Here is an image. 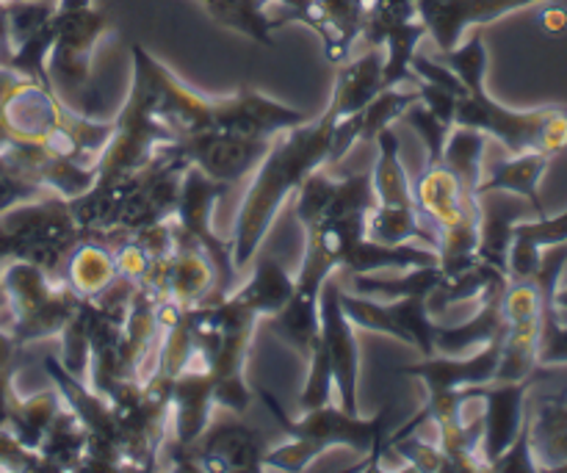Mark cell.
<instances>
[{
  "mask_svg": "<svg viewBox=\"0 0 567 473\" xmlns=\"http://www.w3.org/2000/svg\"><path fill=\"white\" fill-rule=\"evenodd\" d=\"M120 277L114 255L100 244L89 241L72 249L64 264V282L81 299H94Z\"/></svg>",
  "mask_w": 567,
  "mask_h": 473,
  "instance_id": "cell-17",
  "label": "cell"
},
{
  "mask_svg": "<svg viewBox=\"0 0 567 473\" xmlns=\"http://www.w3.org/2000/svg\"><path fill=\"white\" fill-rule=\"evenodd\" d=\"M446 59V66L460 78L468 92H476V89H485V75H487V44L482 39V33H471L463 44L446 50L443 53Z\"/></svg>",
  "mask_w": 567,
  "mask_h": 473,
  "instance_id": "cell-21",
  "label": "cell"
},
{
  "mask_svg": "<svg viewBox=\"0 0 567 473\" xmlns=\"http://www.w3.org/2000/svg\"><path fill=\"white\" fill-rule=\"evenodd\" d=\"M374 142L380 144V161L371 169V188H374L377 205L380 208H419L413 181H410L402 158H399V136L393 133V127L377 133Z\"/></svg>",
  "mask_w": 567,
  "mask_h": 473,
  "instance_id": "cell-16",
  "label": "cell"
},
{
  "mask_svg": "<svg viewBox=\"0 0 567 473\" xmlns=\"http://www.w3.org/2000/svg\"><path fill=\"white\" fill-rule=\"evenodd\" d=\"M540 25L546 28L548 33H565L567 31V9H563V6H551V9H546L540 14Z\"/></svg>",
  "mask_w": 567,
  "mask_h": 473,
  "instance_id": "cell-23",
  "label": "cell"
},
{
  "mask_svg": "<svg viewBox=\"0 0 567 473\" xmlns=\"http://www.w3.org/2000/svg\"><path fill=\"white\" fill-rule=\"evenodd\" d=\"M338 114L327 109L316 122L291 127L286 136H277L269 144L264 158L252 169V183L247 188L241 210H238L236 227H233V266L241 271L255 258L258 247L264 244L266 233L275 225L280 205L299 192L305 181L319 169L321 164H330L332 131H336Z\"/></svg>",
  "mask_w": 567,
  "mask_h": 473,
  "instance_id": "cell-1",
  "label": "cell"
},
{
  "mask_svg": "<svg viewBox=\"0 0 567 473\" xmlns=\"http://www.w3.org/2000/svg\"><path fill=\"white\" fill-rule=\"evenodd\" d=\"M92 0H59V11H78V9H89Z\"/></svg>",
  "mask_w": 567,
  "mask_h": 473,
  "instance_id": "cell-24",
  "label": "cell"
},
{
  "mask_svg": "<svg viewBox=\"0 0 567 473\" xmlns=\"http://www.w3.org/2000/svg\"><path fill=\"white\" fill-rule=\"evenodd\" d=\"M271 142H258V138H244L236 133L225 131H203L197 136H188L177 142L183 158L203 169L214 181L233 183L247 177L258 166Z\"/></svg>",
  "mask_w": 567,
  "mask_h": 473,
  "instance_id": "cell-8",
  "label": "cell"
},
{
  "mask_svg": "<svg viewBox=\"0 0 567 473\" xmlns=\"http://www.w3.org/2000/svg\"><path fill=\"white\" fill-rule=\"evenodd\" d=\"M548 164H551V155L537 153V150L509 155L507 161H502V164H496L493 169H487V177H482L476 194H480V199L493 192L518 194V197H524L526 203L537 210V216H543L546 208H543L540 199V181L543 175H546Z\"/></svg>",
  "mask_w": 567,
  "mask_h": 473,
  "instance_id": "cell-13",
  "label": "cell"
},
{
  "mask_svg": "<svg viewBox=\"0 0 567 473\" xmlns=\"http://www.w3.org/2000/svg\"><path fill=\"white\" fill-rule=\"evenodd\" d=\"M529 380L498 382L496 388L476 385L482 397V443L480 454L485 469L493 460L502 457L526 424V397H529Z\"/></svg>",
  "mask_w": 567,
  "mask_h": 473,
  "instance_id": "cell-10",
  "label": "cell"
},
{
  "mask_svg": "<svg viewBox=\"0 0 567 473\" xmlns=\"http://www.w3.org/2000/svg\"><path fill=\"white\" fill-rule=\"evenodd\" d=\"M264 402L269 404V410L275 413V419L280 421V426L286 430L288 438H297L305 441L308 446L316 449V454H321L324 449L332 446H349L358 454H369L377 457L385 441V421L388 410H380L374 419H363V415H352L347 410H336L330 404L316 410H302V419L293 421L288 415H282L280 404L269 397V393H260Z\"/></svg>",
  "mask_w": 567,
  "mask_h": 473,
  "instance_id": "cell-4",
  "label": "cell"
},
{
  "mask_svg": "<svg viewBox=\"0 0 567 473\" xmlns=\"http://www.w3.org/2000/svg\"><path fill=\"white\" fill-rule=\"evenodd\" d=\"M293 288H297V280L271 255H264L258 260V269H255L252 280L244 288H238L233 297L241 305H247L252 313L271 316L280 308H286L288 299L293 297Z\"/></svg>",
  "mask_w": 567,
  "mask_h": 473,
  "instance_id": "cell-18",
  "label": "cell"
},
{
  "mask_svg": "<svg viewBox=\"0 0 567 473\" xmlns=\"http://www.w3.org/2000/svg\"><path fill=\"white\" fill-rule=\"evenodd\" d=\"M454 125L474 127L487 138H496L507 147L509 155L518 153H546L557 155L567 150V109L543 105L532 111H515L496 103L487 89H476L460 97L457 120Z\"/></svg>",
  "mask_w": 567,
  "mask_h": 473,
  "instance_id": "cell-2",
  "label": "cell"
},
{
  "mask_svg": "<svg viewBox=\"0 0 567 473\" xmlns=\"http://www.w3.org/2000/svg\"><path fill=\"white\" fill-rule=\"evenodd\" d=\"M487 150V136L474 127H452L449 133L446 150H443L441 164L457 177L460 186L471 194V197H480L476 188L482 183V161H485Z\"/></svg>",
  "mask_w": 567,
  "mask_h": 473,
  "instance_id": "cell-19",
  "label": "cell"
},
{
  "mask_svg": "<svg viewBox=\"0 0 567 473\" xmlns=\"http://www.w3.org/2000/svg\"><path fill=\"white\" fill-rule=\"evenodd\" d=\"M419 100V92H399L396 86H388L360 111V142H371L377 133L391 127L393 120H402L404 111Z\"/></svg>",
  "mask_w": 567,
  "mask_h": 473,
  "instance_id": "cell-20",
  "label": "cell"
},
{
  "mask_svg": "<svg viewBox=\"0 0 567 473\" xmlns=\"http://www.w3.org/2000/svg\"><path fill=\"white\" fill-rule=\"evenodd\" d=\"M365 3H369V0H365Z\"/></svg>",
  "mask_w": 567,
  "mask_h": 473,
  "instance_id": "cell-26",
  "label": "cell"
},
{
  "mask_svg": "<svg viewBox=\"0 0 567 473\" xmlns=\"http://www.w3.org/2000/svg\"><path fill=\"white\" fill-rule=\"evenodd\" d=\"M382 66H385V55L380 50H371L369 55L338 70L336 92H332L330 103L338 120L341 116L360 114L385 89V83H382Z\"/></svg>",
  "mask_w": 567,
  "mask_h": 473,
  "instance_id": "cell-15",
  "label": "cell"
},
{
  "mask_svg": "<svg viewBox=\"0 0 567 473\" xmlns=\"http://www.w3.org/2000/svg\"><path fill=\"white\" fill-rule=\"evenodd\" d=\"M535 3H540V0H415L426 33L435 37L443 53L457 48L468 28L487 25V22H496L498 17L509 14V11Z\"/></svg>",
  "mask_w": 567,
  "mask_h": 473,
  "instance_id": "cell-9",
  "label": "cell"
},
{
  "mask_svg": "<svg viewBox=\"0 0 567 473\" xmlns=\"http://www.w3.org/2000/svg\"><path fill=\"white\" fill-rule=\"evenodd\" d=\"M308 122V114L282 105L255 89L244 86L241 92L230 97L216 100L214 109V127L210 131L236 133L244 138H258V142H271L280 133L291 131Z\"/></svg>",
  "mask_w": 567,
  "mask_h": 473,
  "instance_id": "cell-7",
  "label": "cell"
},
{
  "mask_svg": "<svg viewBox=\"0 0 567 473\" xmlns=\"http://www.w3.org/2000/svg\"><path fill=\"white\" fill-rule=\"evenodd\" d=\"M194 457L199 460V469H221V471H255L264 469L266 457V441L249 426L238 424V421H221V424L210 426L203 432L197 443Z\"/></svg>",
  "mask_w": 567,
  "mask_h": 473,
  "instance_id": "cell-12",
  "label": "cell"
},
{
  "mask_svg": "<svg viewBox=\"0 0 567 473\" xmlns=\"http://www.w3.org/2000/svg\"><path fill=\"white\" fill-rule=\"evenodd\" d=\"M319 343L324 349L327 360L332 369V382H336L338 399H341V410L358 415L360 399H358V382H360V349L354 341V327L347 319L341 308V282L336 277H327L321 286L319 297Z\"/></svg>",
  "mask_w": 567,
  "mask_h": 473,
  "instance_id": "cell-6",
  "label": "cell"
},
{
  "mask_svg": "<svg viewBox=\"0 0 567 473\" xmlns=\"http://www.w3.org/2000/svg\"><path fill=\"white\" fill-rule=\"evenodd\" d=\"M507 330V327H504ZM502 336L493 338L491 343L480 347L476 352L463 354V358H449V354H432L419 366H404V374L419 377L426 382V391H463L471 385H491L496 382L498 360H502Z\"/></svg>",
  "mask_w": 567,
  "mask_h": 473,
  "instance_id": "cell-11",
  "label": "cell"
},
{
  "mask_svg": "<svg viewBox=\"0 0 567 473\" xmlns=\"http://www.w3.org/2000/svg\"><path fill=\"white\" fill-rule=\"evenodd\" d=\"M426 299L430 297H424V294H413V297L382 299L380 302L374 297H363V294L341 288V308L354 327L391 336L408 347H419L424 358H432L435 354L437 321H432Z\"/></svg>",
  "mask_w": 567,
  "mask_h": 473,
  "instance_id": "cell-5",
  "label": "cell"
},
{
  "mask_svg": "<svg viewBox=\"0 0 567 473\" xmlns=\"http://www.w3.org/2000/svg\"><path fill=\"white\" fill-rule=\"evenodd\" d=\"M55 37L48 53V78L55 97L78 114L89 116L92 103V53L100 37L109 31V20L94 6L78 11H55Z\"/></svg>",
  "mask_w": 567,
  "mask_h": 473,
  "instance_id": "cell-3",
  "label": "cell"
},
{
  "mask_svg": "<svg viewBox=\"0 0 567 473\" xmlns=\"http://www.w3.org/2000/svg\"><path fill=\"white\" fill-rule=\"evenodd\" d=\"M502 299L504 291L482 299L480 313L465 321V325H435V354L463 358V354L476 352L496 336H502L504 327H507Z\"/></svg>",
  "mask_w": 567,
  "mask_h": 473,
  "instance_id": "cell-14",
  "label": "cell"
},
{
  "mask_svg": "<svg viewBox=\"0 0 567 473\" xmlns=\"http://www.w3.org/2000/svg\"><path fill=\"white\" fill-rule=\"evenodd\" d=\"M554 305H557L563 313H567V286H559L557 291H554Z\"/></svg>",
  "mask_w": 567,
  "mask_h": 473,
  "instance_id": "cell-25",
  "label": "cell"
},
{
  "mask_svg": "<svg viewBox=\"0 0 567 473\" xmlns=\"http://www.w3.org/2000/svg\"><path fill=\"white\" fill-rule=\"evenodd\" d=\"M402 120L413 127L421 136L426 147V166H437L443 161V150H446L449 133H452V125L437 120L430 109H426L421 100H415L408 111L402 114Z\"/></svg>",
  "mask_w": 567,
  "mask_h": 473,
  "instance_id": "cell-22",
  "label": "cell"
}]
</instances>
